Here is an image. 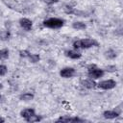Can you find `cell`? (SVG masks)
Wrapping results in <instances>:
<instances>
[{"label":"cell","instance_id":"16","mask_svg":"<svg viewBox=\"0 0 123 123\" xmlns=\"http://www.w3.org/2000/svg\"><path fill=\"white\" fill-rule=\"evenodd\" d=\"M9 58V50L8 49H1L0 50V61H5Z\"/></svg>","mask_w":123,"mask_h":123},{"label":"cell","instance_id":"21","mask_svg":"<svg viewBox=\"0 0 123 123\" xmlns=\"http://www.w3.org/2000/svg\"><path fill=\"white\" fill-rule=\"evenodd\" d=\"M74 11H75V9L72 8V7H70V6H65V7H64V12H65L66 13L73 14V13H74Z\"/></svg>","mask_w":123,"mask_h":123},{"label":"cell","instance_id":"10","mask_svg":"<svg viewBox=\"0 0 123 123\" xmlns=\"http://www.w3.org/2000/svg\"><path fill=\"white\" fill-rule=\"evenodd\" d=\"M64 54L66 57H68L69 59H72V60H78V59L82 58V54L75 50H67L64 52Z\"/></svg>","mask_w":123,"mask_h":123},{"label":"cell","instance_id":"26","mask_svg":"<svg viewBox=\"0 0 123 123\" xmlns=\"http://www.w3.org/2000/svg\"><path fill=\"white\" fill-rule=\"evenodd\" d=\"M2 88H3V85L0 83V89H2Z\"/></svg>","mask_w":123,"mask_h":123},{"label":"cell","instance_id":"1","mask_svg":"<svg viewBox=\"0 0 123 123\" xmlns=\"http://www.w3.org/2000/svg\"><path fill=\"white\" fill-rule=\"evenodd\" d=\"M99 46V43L92 38H83L78 39L73 42L74 49H88L90 47H97Z\"/></svg>","mask_w":123,"mask_h":123},{"label":"cell","instance_id":"6","mask_svg":"<svg viewBox=\"0 0 123 123\" xmlns=\"http://www.w3.org/2000/svg\"><path fill=\"white\" fill-rule=\"evenodd\" d=\"M76 71L72 67H64L60 71V76L62 78H71L75 75Z\"/></svg>","mask_w":123,"mask_h":123},{"label":"cell","instance_id":"2","mask_svg":"<svg viewBox=\"0 0 123 123\" xmlns=\"http://www.w3.org/2000/svg\"><path fill=\"white\" fill-rule=\"evenodd\" d=\"M64 24V20L62 18H57V17H51L43 21V26L46 28L50 29H59L62 27Z\"/></svg>","mask_w":123,"mask_h":123},{"label":"cell","instance_id":"11","mask_svg":"<svg viewBox=\"0 0 123 123\" xmlns=\"http://www.w3.org/2000/svg\"><path fill=\"white\" fill-rule=\"evenodd\" d=\"M119 112L116 111H105L103 112V116L106 118V119H114L116 117L119 116Z\"/></svg>","mask_w":123,"mask_h":123},{"label":"cell","instance_id":"24","mask_svg":"<svg viewBox=\"0 0 123 123\" xmlns=\"http://www.w3.org/2000/svg\"><path fill=\"white\" fill-rule=\"evenodd\" d=\"M0 122H5V119L3 117H1V116H0Z\"/></svg>","mask_w":123,"mask_h":123},{"label":"cell","instance_id":"8","mask_svg":"<svg viewBox=\"0 0 123 123\" xmlns=\"http://www.w3.org/2000/svg\"><path fill=\"white\" fill-rule=\"evenodd\" d=\"M81 85L86 87V88H88V89H91V88H94L96 86V83L94 82L93 79L91 78H88V79H85V80H82L81 81Z\"/></svg>","mask_w":123,"mask_h":123},{"label":"cell","instance_id":"22","mask_svg":"<svg viewBox=\"0 0 123 123\" xmlns=\"http://www.w3.org/2000/svg\"><path fill=\"white\" fill-rule=\"evenodd\" d=\"M106 70L108 72H115L117 70V67L115 65H109V66L106 67Z\"/></svg>","mask_w":123,"mask_h":123},{"label":"cell","instance_id":"5","mask_svg":"<svg viewBox=\"0 0 123 123\" xmlns=\"http://www.w3.org/2000/svg\"><path fill=\"white\" fill-rule=\"evenodd\" d=\"M19 25L20 27L25 30V31H30L32 30V27H33V22L31 19L29 18H26V17H23V18H20L19 20Z\"/></svg>","mask_w":123,"mask_h":123},{"label":"cell","instance_id":"12","mask_svg":"<svg viewBox=\"0 0 123 123\" xmlns=\"http://www.w3.org/2000/svg\"><path fill=\"white\" fill-rule=\"evenodd\" d=\"M34 97H35V95L33 93H31V92H25V93H23V94H21L19 96V100L28 102V101H32L34 99Z\"/></svg>","mask_w":123,"mask_h":123},{"label":"cell","instance_id":"20","mask_svg":"<svg viewBox=\"0 0 123 123\" xmlns=\"http://www.w3.org/2000/svg\"><path fill=\"white\" fill-rule=\"evenodd\" d=\"M30 52L28 51V50H20L19 51V55H20V57H22V58H28L29 56H30Z\"/></svg>","mask_w":123,"mask_h":123},{"label":"cell","instance_id":"15","mask_svg":"<svg viewBox=\"0 0 123 123\" xmlns=\"http://www.w3.org/2000/svg\"><path fill=\"white\" fill-rule=\"evenodd\" d=\"M10 37H11V34L9 31H5V30L0 31V40H8Z\"/></svg>","mask_w":123,"mask_h":123},{"label":"cell","instance_id":"23","mask_svg":"<svg viewBox=\"0 0 123 123\" xmlns=\"http://www.w3.org/2000/svg\"><path fill=\"white\" fill-rule=\"evenodd\" d=\"M44 2L46 4H48V5H53V4L57 3V2H59V0H44Z\"/></svg>","mask_w":123,"mask_h":123},{"label":"cell","instance_id":"19","mask_svg":"<svg viewBox=\"0 0 123 123\" xmlns=\"http://www.w3.org/2000/svg\"><path fill=\"white\" fill-rule=\"evenodd\" d=\"M7 72H8V67L4 64H0V76L6 75Z\"/></svg>","mask_w":123,"mask_h":123},{"label":"cell","instance_id":"7","mask_svg":"<svg viewBox=\"0 0 123 123\" xmlns=\"http://www.w3.org/2000/svg\"><path fill=\"white\" fill-rule=\"evenodd\" d=\"M57 122H84L85 120L79 117H72V116H61L57 120Z\"/></svg>","mask_w":123,"mask_h":123},{"label":"cell","instance_id":"4","mask_svg":"<svg viewBox=\"0 0 123 123\" xmlns=\"http://www.w3.org/2000/svg\"><path fill=\"white\" fill-rule=\"evenodd\" d=\"M96 86L99 88H102L105 90H110V89H112L116 86V82L112 79H108V80H104V81L99 82Z\"/></svg>","mask_w":123,"mask_h":123},{"label":"cell","instance_id":"3","mask_svg":"<svg viewBox=\"0 0 123 123\" xmlns=\"http://www.w3.org/2000/svg\"><path fill=\"white\" fill-rule=\"evenodd\" d=\"M105 74V70L101 69L95 65H90L87 69V75L89 78L95 80V79H99L101 77H103Z\"/></svg>","mask_w":123,"mask_h":123},{"label":"cell","instance_id":"17","mask_svg":"<svg viewBox=\"0 0 123 123\" xmlns=\"http://www.w3.org/2000/svg\"><path fill=\"white\" fill-rule=\"evenodd\" d=\"M28 58H29L30 62H33V63H36V62H39V60H40V57L38 54H30V56Z\"/></svg>","mask_w":123,"mask_h":123},{"label":"cell","instance_id":"13","mask_svg":"<svg viewBox=\"0 0 123 123\" xmlns=\"http://www.w3.org/2000/svg\"><path fill=\"white\" fill-rule=\"evenodd\" d=\"M104 56H105L108 60H113L114 58H116L117 54H116V52H115L114 50L109 49V50H107V51L104 53Z\"/></svg>","mask_w":123,"mask_h":123},{"label":"cell","instance_id":"25","mask_svg":"<svg viewBox=\"0 0 123 123\" xmlns=\"http://www.w3.org/2000/svg\"><path fill=\"white\" fill-rule=\"evenodd\" d=\"M2 101H3V96H2L1 94H0V103H1Z\"/></svg>","mask_w":123,"mask_h":123},{"label":"cell","instance_id":"9","mask_svg":"<svg viewBox=\"0 0 123 123\" xmlns=\"http://www.w3.org/2000/svg\"><path fill=\"white\" fill-rule=\"evenodd\" d=\"M36 114V111L32 108H29V109H24L20 111V115L21 117H23L25 120H27L28 118H30L32 115Z\"/></svg>","mask_w":123,"mask_h":123},{"label":"cell","instance_id":"18","mask_svg":"<svg viewBox=\"0 0 123 123\" xmlns=\"http://www.w3.org/2000/svg\"><path fill=\"white\" fill-rule=\"evenodd\" d=\"M39 120H40V117L38 115H37V114H34L30 118H28L26 121L27 122H37V121H39Z\"/></svg>","mask_w":123,"mask_h":123},{"label":"cell","instance_id":"14","mask_svg":"<svg viewBox=\"0 0 123 123\" xmlns=\"http://www.w3.org/2000/svg\"><path fill=\"white\" fill-rule=\"evenodd\" d=\"M72 27H73V29H75V30H85V29L86 28V25L84 22L76 21V22H73Z\"/></svg>","mask_w":123,"mask_h":123}]
</instances>
